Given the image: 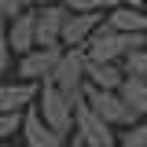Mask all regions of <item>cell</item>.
I'll list each match as a JSON object with an SVG mask.
<instances>
[{
	"instance_id": "cell-1",
	"label": "cell",
	"mask_w": 147,
	"mask_h": 147,
	"mask_svg": "<svg viewBox=\"0 0 147 147\" xmlns=\"http://www.w3.org/2000/svg\"><path fill=\"white\" fill-rule=\"evenodd\" d=\"M147 48V37H129V33H114L107 22L88 37V44L81 48L88 63H107V66H121L129 52Z\"/></svg>"
},
{
	"instance_id": "cell-2",
	"label": "cell",
	"mask_w": 147,
	"mask_h": 147,
	"mask_svg": "<svg viewBox=\"0 0 147 147\" xmlns=\"http://www.w3.org/2000/svg\"><path fill=\"white\" fill-rule=\"evenodd\" d=\"M33 107H37V114H40V121L52 129L55 136H63V140H70V136H74V103L55 88L52 81L40 85Z\"/></svg>"
},
{
	"instance_id": "cell-3",
	"label": "cell",
	"mask_w": 147,
	"mask_h": 147,
	"mask_svg": "<svg viewBox=\"0 0 147 147\" xmlns=\"http://www.w3.org/2000/svg\"><path fill=\"white\" fill-rule=\"evenodd\" d=\"M85 103H88V110L99 118V121H107L114 132H125V129L140 125L136 110L129 107L118 92H99V88H88V85H85Z\"/></svg>"
},
{
	"instance_id": "cell-4",
	"label": "cell",
	"mask_w": 147,
	"mask_h": 147,
	"mask_svg": "<svg viewBox=\"0 0 147 147\" xmlns=\"http://www.w3.org/2000/svg\"><path fill=\"white\" fill-rule=\"evenodd\" d=\"M48 81H52L70 103H81V99H85V52H81V48H63L59 66H55V74Z\"/></svg>"
},
{
	"instance_id": "cell-5",
	"label": "cell",
	"mask_w": 147,
	"mask_h": 147,
	"mask_svg": "<svg viewBox=\"0 0 147 147\" xmlns=\"http://www.w3.org/2000/svg\"><path fill=\"white\" fill-rule=\"evenodd\" d=\"M59 55H63V48H33V52L18 55L15 59V81L44 85L55 74V66H59Z\"/></svg>"
},
{
	"instance_id": "cell-6",
	"label": "cell",
	"mask_w": 147,
	"mask_h": 147,
	"mask_svg": "<svg viewBox=\"0 0 147 147\" xmlns=\"http://www.w3.org/2000/svg\"><path fill=\"white\" fill-rule=\"evenodd\" d=\"M37 15V48H63V26L70 11L63 4H48V7H33Z\"/></svg>"
},
{
	"instance_id": "cell-7",
	"label": "cell",
	"mask_w": 147,
	"mask_h": 147,
	"mask_svg": "<svg viewBox=\"0 0 147 147\" xmlns=\"http://www.w3.org/2000/svg\"><path fill=\"white\" fill-rule=\"evenodd\" d=\"M37 92H40V85H26V81H15V77H4L0 81V114L22 118L37 103Z\"/></svg>"
},
{
	"instance_id": "cell-8",
	"label": "cell",
	"mask_w": 147,
	"mask_h": 147,
	"mask_svg": "<svg viewBox=\"0 0 147 147\" xmlns=\"http://www.w3.org/2000/svg\"><path fill=\"white\" fill-rule=\"evenodd\" d=\"M4 33H7V44H11L15 59L26 55V52H33L37 48V15H33V7L22 11V15H15L11 22H4Z\"/></svg>"
},
{
	"instance_id": "cell-9",
	"label": "cell",
	"mask_w": 147,
	"mask_h": 147,
	"mask_svg": "<svg viewBox=\"0 0 147 147\" xmlns=\"http://www.w3.org/2000/svg\"><path fill=\"white\" fill-rule=\"evenodd\" d=\"M18 136H22V144H26V147H66L63 136H55L52 129L40 121L37 107H30L26 114H22V129H18Z\"/></svg>"
},
{
	"instance_id": "cell-10",
	"label": "cell",
	"mask_w": 147,
	"mask_h": 147,
	"mask_svg": "<svg viewBox=\"0 0 147 147\" xmlns=\"http://www.w3.org/2000/svg\"><path fill=\"white\" fill-rule=\"evenodd\" d=\"M107 15H70L66 26H63V48H85L88 37L103 26Z\"/></svg>"
},
{
	"instance_id": "cell-11",
	"label": "cell",
	"mask_w": 147,
	"mask_h": 147,
	"mask_svg": "<svg viewBox=\"0 0 147 147\" xmlns=\"http://www.w3.org/2000/svg\"><path fill=\"white\" fill-rule=\"evenodd\" d=\"M107 22L114 33H129V37H147V15L144 7H114V11H107Z\"/></svg>"
},
{
	"instance_id": "cell-12",
	"label": "cell",
	"mask_w": 147,
	"mask_h": 147,
	"mask_svg": "<svg viewBox=\"0 0 147 147\" xmlns=\"http://www.w3.org/2000/svg\"><path fill=\"white\" fill-rule=\"evenodd\" d=\"M125 81V70L121 66H107V63H88L85 59V85L99 92H118Z\"/></svg>"
},
{
	"instance_id": "cell-13",
	"label": "cell",
	"mask_w": 147,
	"mask_h": 147,
	"mask_svg": "<svg viewBox=\"0 0 147 147\" xmlns=\"http://www.w3.org/2000/svg\"><path fill=\"white\" fill-rule=\"evenodd\" d=\"M118 96L136 110V118H140V121H147V81H144V77H129V74H125V81H121Z\"/></svg>"
},
{
	"instance_id": "cell-14",
	"label": "cell",
	"mask_w": 147,
	"mask_h": 147,
	"mask_svg": "<svg viewBox=\"0 0 147 147\" xmlns=\"http://www.w3.org/2000/svg\"><path fill=\"white\" fill-rule=\"evenodd\" d=\"M70 15H107L118 7V0H63Z\"/></svg>"
},
{
	"instance_id": "cell-15",
	"label": "cell",
	"mask_w": 147,
	"mask_h": 147,
	"mask_svg": "<svg viewBox=\"0 0 147 147\" xmlns=\"http://www.w3.org/2000/svg\"><path fill=\"white\" fill-rule=\"evenodd\" d=\"M121 70H125L129 77H144V81H147V48L129 52V55H125V63H121Z\"/></svg>"
},
{
	"instance_id": "cell-16",
	"label": "cell",
	"mask_w": 147,
	"mask_h": 147,
	"mask_svg": "<svg viewBox=\"0 0 147 147\" xmlns=\"http://www.w3.org/2000/svg\"><path fill=\"white\" fill-rule=\"evenodd\" d=\"M118 147H147V121L125 129V132H118Z\"/></svg>"
},
{
	"instance_id": "cell-17",
	"label": "cell",
	"mask_w": 147,
	"mask_h": 147,
	"mask_svg": "<svg viewBox=\"0 0 147 147\" xmlns=\"http://www.w3.org/2000/svg\"><path fill=\"white\" fill-rule=\"evenodd\" d=\"M11 70H15V52H11V44H7V33H4V26H0V81H4Z\"/></svg>"
},
{
	"instance_id": "cell-18",
	"label": "cell",
	"mask_w": 147,
	"mask_h": 147,
	"mask_svg": "<svg viewBox=\"0 0 147 147\" xmlns=\"http://www.w3.org/2000/svg\"><path fill=\"white\" fill-rule=\"evenodd\" d=\"M18 129H22V118H15V114H0V147H4V140L18 136Z\"/></svg>"
},
{
	"instance_id": "cell-19",
	"label": "cell",
	"mask_w": 147,
	"mask_h": 147,
	"mask_svg": "<svg viewBox=\"0 0 147 147\" xmlns=\"http://www.w3.org/2000/svg\"><path fill=\"white\" fill-rule=\"evenodd\" d=\"M22 11H30L26 0H0V22H11V18L22 15Z\"/></svg>"
},
{
	"instance_id": "cell-20",
	"label": "cell",
	"mask_w": 147,
	"mask_h": 147,
	"mask_svg": "<svg viewBox=\"0 0 147 147\" xmlns=\"http://www.w3.org/2000/svg\"><path fill=\"white\" fill-rule=\"evenodd\" d=\"M121 7H144V0H118Z\"/></svg>"
},
{
	"instance_id": "cell-21",
	"label": "cell",
	"mask_w": 147,
	"mask_h": 147,
	"mask_svg": "<svg viewBox=\"0 0 147 147\" xmlns=\"http://www.w3.org/2000/svg\"><path fill=\"white\" fill-rule=\"evenodd\" d=\"M66 147H85V140H81V136H70V140H66Z\"/></svg>"
},
{
	"instance_id": "cell-22",
	"label": "cell",
	"mask_w": 147,
	"mask_h": 147,
	"mask_svg": "<svg viewBox=\"0 0 147 147\" xmlns=\"http://www.w3.org/2000/svg\"><path fill=\"white\" fill-rule=\"evenodd\" d=\"M144 15H147V0H144Z\"/></svg>"
},
{
	"instance_id": "cell-23",
	"label": "cell",
	"mask_w": 147,
	"mask_h": 147,
	"mask_svg": "<svg viewBox=\"0 0 147 147\" xmlns=\"http://www.w3.org/2000/svg\"><path fill=\"white\" fill-rule=\"evenodd\" d=\"M0 26H4V22H0Z\"/></svg>"
}]
</instances>
